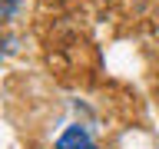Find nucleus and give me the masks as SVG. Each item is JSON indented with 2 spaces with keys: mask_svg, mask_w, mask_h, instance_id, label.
Listing matches in <instances>:
<instances>
[{
  "mask_svg": "<svg viewBox=\"0 0 159 149\" xmlns=\"http://www.w3.org/2000/svg\"><path fill=\"white\" fill-rule=\"evenodd\" d=\"M53 149H99V146H96V139H93V133H89L86 126H80V123H70V126L57 136Z\"/></svg>",
  "mask_w": 159,
  "mask_h": 149,
  "instance_id": "obj_1",
  "label": "nucleus"
},
{
  "mask_svg": "<svg viewBox=\"0 0 159 149\" xmlns=\"http://www.w3.org/2000/svg\"><path fill=\"white\" fill-rule=\"evenodd\" d=\"M13 7H17V0H3V17H13Z\"/></svg>",
  "mask_w": 159,
  "mask_h": 149,
  "instance_id": "obj_2",
  "label": "nucleus"
}]
</instances>
